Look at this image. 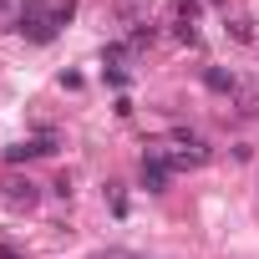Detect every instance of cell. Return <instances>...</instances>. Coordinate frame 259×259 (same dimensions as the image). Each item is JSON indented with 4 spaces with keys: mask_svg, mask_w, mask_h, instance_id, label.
<instances>
[{
    "mask_svg": "<svg viewBox=\"0 0 259 259\" xmlns=\"http://www.w3.org/2000/svg\"><path fill=\"white\" fill-rule=\"evenodd\" d=\"M153 26H133V36H127V46H133V51H143V46H153Z\"/></svg>",
    "mask_w": 259,
    "mask_h": 259,
    "instance_id": "cell-6",
    "label": "cell"
},
{
    "mask_svg": "<svg viewBox=\"0 0 259 259\" xmlns=\"http://www.w3.org/2000/svg\"><path fill=\"white\" fill-rule=\"evenodd\" d=\"M168 173H173V168H168V153L153 148V153L143 158V188H148V193H163V188H168Z\"/></svg>",
    "mask_w": 259,
    "mask_h": 259,
    "instance_id": "cell-3",
    "label": "cell"
},
{
    "mask_svg": "<svg viewBox=\"0 0 259 259\" xmlns=\"http://www.w3.org/2000/svg\"><path fill=\"white\" fill-rule=\"evenodd\" d=\"M239 117H259V92H239Z\"/></svg>",
    "mask_w": 259,
    "mask_h": 259,
    "instance_id": "cell-7",
    "label": "cell"
},
{
    "mask_svg": "<svg viewBox=\"0 0 259 259\" xmlns=\"http://www.w3.org/2000/svg\"><path fill=\"white\" fill-rule=\"evenodd\" d=\"M203 87L219 92V97H239V76L224 71V66H208V71H203Z\"/></svg>",
    "mask_w": 259,
    "mask_h": 259,
    "instance_id": "cell-4",
    "label": "cell"
},
{
    "mask_svg": "<svg viewBox=\"0 0 259 259\" xmlns=\"http://www.w3.org/2000/svg\"><path fill=\"white\" fill-rule=\"evenodd\" d=\"M51 193H56V198H71V178H66V173H61V178H56V183H51Z\"/></svg>",
    "mask_w": 259,
    "mask_h": 259,
    "instance_id": "cell-8",
    "label": "cell"
},
{
    "mask_svg": "<svg viewBox=\"0 0 259 259\" xmlns=\"http://www.w3.org/2000/svg\"><path fill=\"white\" fill-rule=\"evenodd\" d=\"M0 188H6V193H0V198H6V208H36V198H41V188H36L31 178H21V173H11Z\"/></svg>",
    "mask_w": 259,
    "mask_h": 259,
    "instance_id": "cell-2",
    "label": "cell"
},
{
    "mask_svg": "<svg viewBox=\"0 0 259 259\" xmlns=\"http://www.w3.org/2000/svg\"><path fill=\"white\" fill-rule=\"evenodd\" d=\"M21 36L36 41V46L56 41V6H46V0H26V6H21Z\"/></svg>",
    "mask_w": 259,
    "mask_h": 259,
    "instance_id": "cell-1",
    "label": "cell"
},
{
    "mask_svg": "<svg viewBox=\"0 0 259 259\" xmlns=\"http://www.w3.org/2000/svg\"><path fill=\"white\" fill-rule=\"evenodd\" d=\"M229 36H234V41H244V46H249V41H254V36H259V31H254V21H249V16H234V21H229Z\"/></svg>",
    "mask_w": 259,
    "mask_h": 259,
    "instance_id": "cell-5",
    "label": "cell"
}]
</instances>
